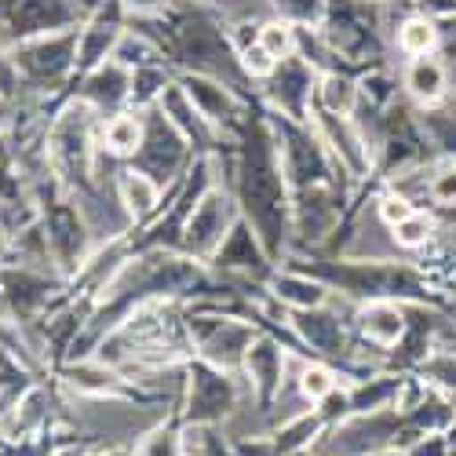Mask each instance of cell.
<instances>
[{"label":"cell","instance_id":"6da1fadb","mask_svg":"<svg viewBox=\"0 0 456 456\" xmlns=\"http://www.w3.org/2000/svg\"><path fill=\"white\" fill-rule=\"evenodd\" d=\"M234 128H238V139H234L238 158H234V179L226 186L234 190L241 216L259 234L271 259H281L292 238V194L281 168L278 139L271 132V121L252 118V113H245Z\"/></svg>","mask_w":456,"mask_h":456},{"label":"cell","instance_id":"7a4b0ae2","mask_svg":"<svg viewBox=\"0 0 456 456\" xmlns=\"http://www.w3.org/2000/svg\"><path fill=\"white\" fill-rule=\"evenodd\" d=\"M172 48L183 62L186 73H205V77L226 81L231 88L245 92L248 77L241 69L238 48L231 45V33H226V22L212 19L208 12L190 8L172 22Z\"/></svg>","mask_w":456,"mask_h":456},{"label":"cell","instance_id":"3957f363","mask_svg":"<svg viewBox=\"0 0 456 456\" xmlns=\"http://www.w3.org/2000/svg\"><path fill=\"white\" fill-rule=\"evenodd\" d=\"M77 33H81V26L45 33V37H33V41L8 48L22 73V81H26L29 99L48 102L66 85H73V77H77Z\"/></svg>","mask_w":456,"mask_h":456},{"label":"cell","instance_id":"277c9868","mask_svg":"<svg viewBox=\"0 0 456 456\" xmlns=\"http://www.w3.org/2000/svg\"><path fill=\"white\" fill-rule=\"evenodd\" d=\"M183 409L186 424H231L234 412L241 409L238 376L216 369L208 362H186V384H183Z\"/></svg>","mask_w":456,"mask_h":456},{"label":"cell","instance_id":"5b68a950","mask_svg":"<svg viewBox=\"0 0 456 456\" xmlns=\"http://www.w3.org/2000/svg\"><path fill=\"white\" fill-rule=\"evenodd\" d=\"M238 219H241V205L234 190L226 183H212L183 223V252L208 263L226 241V234L238 226Z\"/></svg>","mask_w":456,"mask_h":456},{"label":"cell","instance_id":"8992f818","mask_svg":"<svg viewBox=\"0 0 456 456\" xmlns=\"http://www.w3.org/2000/svg\"><path fill=\"white\" fill-rule=\"evenodd\" d=\"M142 118H146V135H142L139 154L128 165L146 172L150 179H158L161 186H172V183L183 179V168H186L190 154H194V146H190V139L165 118L158 106L142 110Z\"/></svg>","mask_w":456,"mask_h":456},{"label":"cell","instance_id":"52a82bcc","mask_svg":"<svg viewBox=\"0 0 456 456\" xmlns=\"http://www.w3.org/2000/svg\"><path fill=\"white\" fill-rule=\"evenodd\" d=\"M85 22L73 0H0V45L12 48L22 41L59 29H77Z\"/></svg>","mask_w":456,"mask_h":456},{"label":"cell","instance_id":"ba28073f","mask_svg":"<svg viewBox=\"0 0 456 456\" xmlns=\"http://www.w3.org/2000/svg\"><path fill=\"white\" fill-rule=\"evenodd\" d=\"M318 66L307 62L303 55H292V59H281L267 81H259V95L267 99V106L274 113L289 121H299L307 125L311 113H314V95H318Z\"/></svg>","mask_w":456,"mask_h":456},{"label":"cell","instance_id":"9c48e42d","mask_svg":"<svg viewBox=\"0 0 456 456\" xmlns=\"http://www.w3.org/2000/svg\"><path fill=\"white\" fill-rule=\"evenodd\" d=\"M241 372L248 379L252 402L259 405V412H267L274 405L278 391L285 387V376H289V351L281 347V339L271 332H256V339L245 351Z\"/></svg>","mask_w":456,"mask_h":456},{"label":"cell","instance_id":"30bf717a","mask_svg":"<svg viewBox=\"0 0 456 456\" xmlns=\"http://www.w3.org/2000/svg\"><path fill=\"white\" fill-rule=\"evenodd\" d=\"M289 329L296 332L299 344L322 362H347L351 358L347 325L339 318V311L332 307V299L314 311H289Z\"/></svg>","mask_w":456,"mask_h":456},{"label":"cell","instance_id":"8fae6325","mask_svg":"<svg viewBox=\"0 0 456 456\" xmlns=\"http://www.w3.org/2000/svg\"><path fill=\"white\" fill-rule=\"evenodd\" d=\"M216 274H231V278H248V281H267L274 271H271V252L263 248L259 234L248 226V219L241 216L238 226L231 234H226V241L219 245V252L208 259Z\"/></svg>","mask_w":456,"mask_h":456},{"label":"cell","instance_id":"7c38bea8","mask_svg":"<svg viewBox=\"0 0 456 456\" xmlns=\"http://www.w3.org/2000/svg\"><path fill=\"white\" fill-rule=\"evenodd\" d=\"M183 85V92L190 95V102L198 106L201 118L223 132V128H234L241 118H245V95L238 88H231L226 81H216V77H205V73H179L175 77Z\"/></svg>","mask_w":456,"mask_h":456},{"label":"cell","instance_id":"4fadbf2b","mask_svg":"<svg viewBox=\"0 0 456 456\" xmlns=\"http://www.w3.org/2000/svg\"><path fill=\"white\" fill-rule=\"evenodd\" d=\"M77 95L85 99L92 110H99L102 118H113L121 110H132V69L121 66L118 59H106L102 66H95L92 73L77 81V88L69 92V99Z\"/></svg>","mask_w":456,"mask_h":456},{"label":"cell","instance_id":"5bb4252c","mask_svg":"<svg viewBox=\"0 0 456 456\" xmlns=\"http://www.w3.org/2000/svg\"><path fill=\"white\" fill-rule=\"evenodd\" d=\"M354 325L362 332V339H369L372 347H398L409 329V311L395 299H365L354 311Z\"/></svg>","mask_w":456,"mask_h":456},{"label":"cell","instance_id":"9a60e30c","mask_svg":"<svg viewBox=\"0 0 456 456\" xmlns=\"http://www.w3.org/2000/svg\"><path fill=\"white\" fill-rule=\"evenodd\" d=\"M267 292L285 311H314V307H325V303L336 296L318 274L303 271V267L299 271H274L267 278Z\"/></svg>","mask_w":456,"mask_h":456},{"label":"cell","instance_id":"2e32d148","mask_svg":"<svg viewBox=\"0 0 456 456\" xmlns=\"http://www.w3.org/2000/svg\"><path fill=\"white\" fill-rule=\"evenodd\" d=\"M113 186H118V201L128 212L132 226H142V223H150V219L161 212L165 186L158 179H150L146 172L125 165V168H118V175H113Z\"/></svg>","mask_w":456,"mask_h":456},{"label":"cell","instance_id":"e0dca14e","mask_svg":"<svg viewBox=\"0 0 456 456\" xmlns=\"http://www.w3.org/2000/svg\"><path fill=\"white\" fill-rule=\"evenodd\" d=\"M158 110H161L165 118L190 139V146H194V150H208V146H216L219 132H216V128L201 118V113H198V106L190 102V95L183 92L179 81H168V85H165V92H161V99H158Z\"/></svg>","mask_w":456,"mask_h":456},{"label":"cell","instance_id":"ac0fdd59","mask_svg":"<svg viewBox=\"0 0 456 456\" xmlns=\"http://www.w3.org/2000/svg\"><path fill=\"white\" fill-rule=\"evenodd\" d=\"M142 135H146L142 110H121V113H113V118H102L99 150L113 161H132L142 146Z\"/></svg>","mask_w":456,"mask_h":456},{"label":"cell","instance_id":"d6986e66","mask_svg":"<svg viewBox=\"0 0 456 456\" xmlns=\"http://www.w3.org/2000/svg\"><path fill=\"white\" fill-rule=\"evenodd\" d=\"M402 85L409 92L412 102H420L424 110L438 106L445 88H449V73H445V62H438L435 55H420V59H409L405 62V73H402Z\"/></svg>","mask_w":456,"mask_h":456},{"label":"cell","instance_id":"ffe728a7","mask_svg":"<svg viewBox=\"0 0 456 456\" xmlns=\"http://www.w3.org/2000/svg\"><path fill=\"white\" fill-rule=\"evenodd\" d=\"M362 102V85L344 69H322L318 73V95L314 106L336 118H354V110Z\"/></svg>","mask_w":456,"mask_h":456},{"label":"cell","instance_id":"44dd1931","mask_svg":"<svg viewBox=\"0 0 456 456\" xmlns=\"http://www.w3.org/2000/svg\"><path fill=\"white\" fill-rule=\"evenodd\" d=\"M395 45H398V52L402 55H409V59H420V55H435V48L442 45V29H438V22L431 19V15H409V19H402L398 22V29H395Z\"/></svg>","mask_w":456,"mask_h":456},{"label":"cell","instance_id":"7402d4cb","mask_svg":"<svg viewBox=\"0 0 456 456\" xmlns=\"http://www.w3.org/2000/svg\"><path fill=\"white\" fill-rule=\"evenodd\" d=\"M296 384H299L303 398H307L311 405H318L322 398H329L339 387V376L322 358H296Z\"/></svg>","mask_w":456,"mask_h":456},{"label":"cell","instance_id":"603a6c76","mask_svg":"<svg viewBox=\"0 0 456 456\" xmlns=\"http://www.w3.org/2000/svg\"><path fill=\"white\" fill-rule=\"evenodd\" d=\"M259 48L267 52L274 62H281V59H292L296 55V48H299V33H296V26L289 22V19H281V15H271V19H263L259 22Z\"/></svg>","mask_w":456,"mask_h":456},{"label":"cell","instance_id":"cb8c5ba5","mask_svg":"<svg viewBox=\"0 0 456 456\" xmlns=\"http://www.w3.org/2000/svg\"><path fill=\"white\" fill-rule=\"evenodd\" d=\"M135 456H186L183 449V428L172 424H154L146 428L135 442Z\"/></svg>","mask_w":456,"mask_h":456},{"label":"cell","instance_id":"d4e9b609","mask_svg":"<svg viewBox=\"0 0 456 456\" xmlns=\"http://www.w3.org/2000/svg\"><path fill=\"white\" fill-rule=\"evenodd\" d=\"M435 238V216L420 212V208H412L398 226H391V241L395 248H424L428 241Z\"/></svg>","mask_w":456,"mask_h":456},{"label":"cell","instance_id":"484cf974","mask_svg":"<svg viewBox=\"0 0 456 456\" xmlns=\"http://www.w3.org/2000/svg\"><path fill=\"white\" fill-rule=\"evenodd\" d=\"M274 15L289 19L292 26H307V29H322L325 15H329V0H271Z\"/></svg>","mask_w":456,"mask_h":456},{"label":"cell","instance_id":"4316f807","mask_svg":"<svg viewBox=\"0 0 456 456\" xmlns=\"http://www.w3.org/2000/svg\"><path fill=\"white\" fill-rule=\"evenodd\" d=\"M29 92H26V81H22V73L12 59L8 48H0V102H8V106H19L26 102Z\"/></svg>","mask_w":456,"mask_h":456},{"label":"cell","instance_id":"83f0119b","mask_svg":"<svg viewBox=\"0 0 456 456\" xmlns=\"http://www.w3.org/2000/svg\"><path fill=\"white\" fill-rule=\"evenodd\" d=\"M424 128L435 146H442L445 154H456V113H424Z\"/></svg>","mask_w":456,"mask_h":456},{"label":"cell","instance_id":"f1b7e54d","mask_svg":"<svg viewBox=\"0 0 456 456\" xmlns=\"http://www.w3.org/2000/svg\"><path fill=\"white\" fill-rule=\"evenodd\" d=\"M424 372L431 376L435 387H442V391L456 402V354H435V358L424 365Z\"/></svg>","mask_w":456,"mask_h":456},{"label":"cell","instance_id":"f546056e","mask_svg":"<svg viewBox=\"0 0 456 456\" xmlns=\"http://www.w3.org/2000/svg\"><path fill=\"white\" fill-rule=\"evenodd\" d=\"M428 198L442 208H456V165H445L442 172L431 175L428 183Z\"/></svg>","mask_w":456,"mask_h":456},{"label":"cell","instance_id":"4dcf8cb0","mask_svg":"<svg viewBox=\"0 0 456 456\" xmlns=\"http://www.w3.org/2000/svg\"><path fill=\"white\" fill-rule=\"evenodd\" d=\"M409 212H412V201L405 194H398V190H391V194H384V198L376 201V219L384 223L387 231H391V226H398Z\"/></svg>","mask_w":456,"mask_h":456},{"label":"cell","instance_id":"1f68e13d","mask_svg":"<svg viewBox=\"0 0 456 456\" xmlns=\"http://www.w3.org/2000/svg\"><path fill=\"white\" fill-rule=\"evenodd\" d=\"M405 456H449V438L431 431V435H420L412 438V445L405 449Z\"/></svg>","mask_w":456,"mask_h":456},{"label":"cell","instance_id":"d6a6232c","mask_svg":"<svg viewBox=\"0 0 456 456\" xmlns=\"http://www.w3.org/2000/svg\"><path fill=\"white\" fill-rule=\"evenodd\" d=\"M121 8L128 19H161L172 8V0H121Z\"/></svg>","mask_w":456,"mask_h":456},{"label":"cell","instance_id":"836d02e7","mask_svg":"<svg viewBox=\"0 0 456 456\" xmlns=\"http://www.w3.org/2000/svg\"><path fill=\"white\" fill-rule=\"evenodd\" d=\"M73 4H77V8H81V15L88 19V15H95L99 8H106V4H110V0H73Z\"/></svg>","mask_w":456,"mask_h":456},{"label":"cell","instance_id":"e575fe53","mask_svg":"<svg viewBox=\"0 0 456 456\" xmlns=\"http://www.w3.org/2000/svg\"><path fill=\"white\" fill-rule=\"evenodd\" d=\"M95 456H135V449H125V445H106V449H99Z\"/></svg>","mask_w":456,"mask_h":456},{"label":"cell","instance_id":"d590c367","mask_svg":"<svg viewBox=\"0 0 456 456\" xmlns=\"http://www.w3.org/2000/svg\"><path fill=\"white\" fill-rule=\"evenodd\" d=\"M48 456H88L85 449H77V445H59V449H52Z\"/></svg>","mask_w":456,"mask_h":456},{"label":"cell","instance_id":"8d00e7d4","mask_svg":"<svg viewBox=\"0 0 456 456\" xmlns=\"http://www.w3.org/2000/svg\"><path fill=\"white\" fill-rule=\"evenodd\" d=\"M8 161H12V139L0 135V165H8Z\"/></svg>","mask_w":456,"mask_h":456},{"label":"cell","instance_id":"74e56055","mask_svg":"<svg viewBox=\"0 0 456 456\" xmlns=\"http://www.w3.org/2000/svg\"><path fill=\"white\" fill-rule=\"evenodd\" d=\"M372 456H405V452H398V449H379V452H372Z\"/></svg>","mask_w":456,"mask_h":456},{"label":"cell","instance_id":"f35d334b","mask_svg":"<svg viewBox=\"0 0 456 456\" xmlns=\"http://www.w3.org/2000/svg\"><path fill=\"white\" fill-rule=\"evenodd\" d=\"M365 4H384V0H365Z\"/></svg>","mask_w":456,"mask_h":456},{"label":"cell","instance_id":"ab89813d","mask_svg":"<svg viewBox=\"0 0 456 456\" xmlns=\"http://www.w3.org/2000/svg\"><path fill=\"white\" fill-rule=\"evenodd\" d=\"M452 245H456V226H452Z\"/></svg>","mask_w":456,"mask_h":456},{"label":"cell","instance_id":"60d3db41","mask_svg":"<svg viewBox=\"0 0 456 456\" xmlns=\"http://www.w3.org/2000/svg\"><path fill=\"white\" fill-rule=\"evenodd\" d=\"M0 48H4V45H0Z\"/></svg>","mask_w":456,"mask_h":456}]
</instances>
